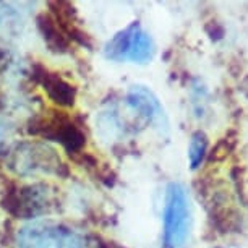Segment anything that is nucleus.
Listing matches in <instances>:
<instances>
[{"label":"nucleus","mask_w":248,"mask_h":248,"mask_svg":"<svg viewBox=\"0 0 248 248\" xmlns=\"http://www.w3.org/2000/svg\"><path fill=\"white\" fill-rule=\"evenodd\" d=\"M7 166L12 172L21 177L68 175V169L59 153L47 143L41 141L16 143L8 153Z\"/></svg>","instance_id":"1"},{"label":"nucleus","mask_w":248,"mask_h":248,"mask_svg":"<svg viewBox=\"0 0 248 248\" xmlns=\"http://www.w3.org/2000/svg\"><path fill=\"white\" fill-rule=\"evenodd\" d=\"M2 208L18 219H34L55 208V193L46 184L15 185L3 190Z\"/></svg>","instance_id":"2"},{"label":"nucleus","mask_w":248,"mask_h":248,"mask_svg":"<svg viewBox=\"0 0 248 248\" xmlns=\"http://www.w3.org/2000/svg\"><path fill=\"white\" fill-rule=\"evenodd\" d=\"M28 133L32 137H41L60 143L70 156L81 154L86 144V135L81 127L72 117L60 110L31 119L28 124Z\"/></svg>","instance_id":"3"},{"label":"nucleus","mask_w":248,"mask_h":248,"mask_svg":"<svg viewBox=\"0 0 248 248\" xmlns=\"http://www.w3.org/2000/svg\"><path fill=\"white\" fill-rule=\"evenodd\" d=\"M164 243L166 248H182L190 233L191 208L188 191L182 184L167 186L164 204Z\"/></svg>","instance_id":"4"},{"label":"nucleus","mask_w":248,"mask_h":248,"mask_svg":"<svg viewBox=\"0 0 248 248\" xmlns=\"http://www.w3.org/2000/svg\"><path fill=\"white\" fill-rule=\"evenodd\" d=\"M18 248H91L86 238L54 222L28 224L18 233Z\"/></svg>","instance_id":"5"},{"label":"nucleus","mask_w":248,"mask_h":248,"mask_svg":"<svg viewBox=\"0 0 248 248\" xmlns=\"http://www.w3.org/2000/svg\"><path fill=\"white\" fill-rule=\"evenodd\" d=\"M106 55L119 62L130 60L135 63H148L154 57V43L140 23L135 21L107 43Z\"/></svg>","instance_id":"6"},{"label":"nucleus","mask_w":248,"mask_h":248,"mask_svg":"<svg viewBox=\"0 0 248 248\" xmlns=\"http://www.w3.org/2000/svg\"><path fill=\"white\" fill-rule=\"evenodd\" d=\"M127 104L137 110L148 124L162 132L167 130V117L156 94L144 86H132L127 94Z\"/></svg>","instance_id":"7"},{"label":"nucleus","mask_w":248,"mask_h":248,"mask_svg":"<svg viewBox=\"0 0 248 248\" xmlns=\"http://www.w3.org/2000/svg\"><path fill=\"white\" fill-rule=\"evenodd\" d=\"M32 77L43 90L47 93V96L52 99L57 106L62 107H72L77 99V88L67 79H63L60 75L50 72V70L44 68L43 65L36 63L32 68Z\"/></svg>","instance_id":"8"},{"label":"nucleus","mask_w":248,"mask_h":248,"mask_svg":"<svg viewBox=\"0 0 248 248\" xmlns=\"http://www.w3.org/2000/svg\"><path fill=\"white\" fill-rule=\"evenodd\" d=\"M47 7H49V13L57 21L60 30L70 39V43H77L79 46L90 47V37H88V34L79 26L78 15L73 3L59 0V2H49Z\"/></svg>","instance_id":"9"},{"label":"nucleus","mask_w":248,"mask_h":248,"mask_svg":"<svg viewBox=\"0 0 248 248\" xmlns=\"http://www.w3.org/2000/svg\"><path fill=\"white\" fill-rule=\"evenodd\" d=\"M37 28H39V32L43 34L44 43L47 44V47L50 52L54 54H67L70 52V47H72V43L65 32L60 30V26L57 25V21L54 20L52 15L47 13H41L37 15Z\"/></svg>","instance_id":"10"},{"label":"nucleus","mask_w":248,"mask_h":248,"mask_svg":"<svg viewBox=\"0 0 248 248\" xmlns=\"http://www.w3.org/2000/svg\"><path fill=\"white\" fill-rule=\"evenodd\" d=\"M206 151H208V137H206L204 132L196 130V132L191 135L190 144H188V161H190V167L193 170L198 169L201 166V162L204 161Z\"/></svg>","instance_id":"11"},{"label":"nucleus","mask_w":248,"mask_h":248,"mask_svg":"<svg viewBox=\"0 0 248 248\" xmlns=\"http://www.w3.org/2000/svg\"><path fill=\"white\" fill-rule=\"evenodd\" d=\"M2 137H3V130H2V127H0V143H2Z\"/></svg>","instance_id":"12"}]
</instances>
